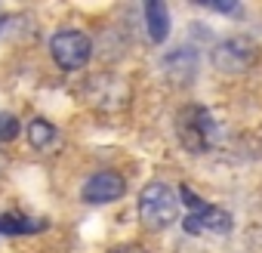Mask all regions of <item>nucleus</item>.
<instances>
[{
	"mask_svg": "<svg viewBox=\"0 0 262 253\" xmlns=\"http://www.w3.org/2000/svg\"><path fill=\"white\" fill-rule=\"evenodd\" d=\"M185 231L188 235H228L231 231V216L219 207H210V204H201L198 210H191L185 216Z\"/></svg>",
	"mask_w": 262,
	"mask_h": 253,
	"instance_id": "6",
	"label": "nucleus"
},
{
	"mask_svg": "<svg viewBox=\"0 0 262 253\" xmlns=\"http://www.w3.org/2000/svg\"><path fill=\"white\" fill-rule=\"evenodd\" d=\"M108 253H142V247H139V244H117V247H111Z\"/></svg>",
	"mask_w": 262,
	"mask_h": 253,
	"instance_id": "12",
	"label": "nucleus"
},
{
	"mask_svg": "<svg viewBox=\"0 0 262 253\" xmlns=\"http://www.w3.org/2000/svg\"><path fill=\"white\" fill-rule=\"evenodd\" d=\"M256 59V44L247 37H228L213 50V65L222 74H241L253 65Z\"/></svg>",
	"mask_w": 262,
	"mask_h": 253,
	"instance_id": "4",
	"label": "nucleus"
},
{
	"mask_svg": "<svg viewBox=\"0 0 262 253\" xmlns=\"http://www.w3.org/2000/svg\"><path fill=\"white\" fill-rule=\"evenodd\" d=\"M43 225H47L43 219H25V216H13V213L0 216V231L4 235H28V231H40Z\"/></svg>",
	"mask_w": 262,
	"mask_h": 253,
	"instance_id": "9",
	"label": "nucleus"
},
{
	"mask_svg": "<svg viewBox=\"0 0 262 253\" xmlns=\"http://www.w3.org/2000/svg\"><path fill=\"white\" fill-rule=\"evenodd\" d=\"M210 10H219V13H237V4H210Z\"/></svg>",
	"mask_w": 262,
	"mask_h": 253,
	"instance_id": "13",
	"label": "nucleus"
},
{
	"mask_svg": "<svg viewBox=\"0 0 262 253\" xmlns=\"http://www.w3.org/2000/svg\"><path fill=\"white\" fill-rule=\"evenodd\" d=\"M145 25H148V37L155 44H164L167 34H170V13H167V4L161 0H151L145 7Z\"/></svg>",
	"mask_w": 262,
	"mask_h": 253,
	"instance_id": "8",
	"label": "nucleus"
},
{
	"mask_svg": "<svg viewBox=\"0 0 262 253\" xmlns=\"http://www.w3.org/2000/svg\"><path fill=\"white\" fill-rule=\"evenodd\" d=\"M0 170H4V158H0Z\"/></svg>",
	"mask_w": 262,
	"mask_h": 253,
	"instance_id": "14",
	"label": "nucleus"
},
{
	"mask_svg": "<svg viewBox=\"0 0 262 253\" xmlns=\"http://www.w3.org/2000/svg\"><path fill=\"white\" fill-rule=\"evenodd\" d=\"M179 213V192H173L167 182H151L142 188L139 195V219L148 228H167L170 222H176Z\"/></svg>",
	"mask_w": 262,
	"mask_h": 253,
	"instance_id": "1",
	"label": "nucleus"
},
{
	"mask_svg": "<svg viewBox=\"0 0 262 253\" xmlns=\"http://www.w3.org/2000/svg\"><path fill=\"white\" fill-rule=\"evenodd\" d=\"M123 192H126V182H123L120 173H114V170H99V173H93V176L86 179V185H83V201H86V204H111V201L123 198Z\"/></svg>",
	"mask_w": 262,
	"mask_h": 253,
	"instance_id": "5",
	"label": "nucleus"
},
{
	"mask_svg": "<svg viewBox=\"0 0 262 253\" xmlns=\"http://www.w3.org/2000/svg\"><path fill=\"white\" fill-rule=\"evenodd\" d=\"M50 53H53V59H56L59 68L77 71V68H83V65L90 62L93 44H90V37L80 34V31H59V34H53V40H50Z\"/></svg>",
	"mask_w": 262,
	"mask_h": 253,
	"instance_id": "2",
	"label": "nucleus"
},
{
	"mask_svg": "<svg viewBox=\"0 0 262 253\" xmlns=\"http://www.w3.org/2000/svg\"><path fill=\"white\" fill-rule=\"evenodd\" d=\"M164 68H167V74H170V80L173 83H191V77H194V71H198V56H194V50H188V47H179L176 53H170L167 59H164Z\"/></svg>",
	"mask_w": 262,
	"mask_h": 253,
	"instance_id": "7",
	"label": "nucleus"
},
{
	"mask_svg": "<svg viewBox=\"0 0 262 253\" xmlns=\"http://www.w3.org/2000/svg\"><path fill=\"white\" fill-rule=\"evenodd\" d=\"M19 136V120L16 114H0V142H10Z\"/></svg>",
	"mask_w": 262,
	"mask_h": 253,
	"instance_id": "11",
	"label": "nucleus"
},
{
	"mask_svg": "<svg viewBox=\"0 0 262 253\" xmlns=\"http://www.w3.org/2000/svg\"><path fill=\"white\" fill-rule=\"evenodd\" d=\"M179 139L188 152H207L213 145V117L207 114V108L191 105L179 114Z\"/></svg>",
	"mask_w": 262,
	"mask_h": 253,
	"instance_id": "3",
	"label": "nucleus"
},
{
	"mask_svg": "<svg viewBox=\"0 0 262 253\" xmlns=\"http://www.w3.org/2000/svg\"><path fill=\"white\" fill-rule=\"evenodd\" d=\"M0 25H4V19H0Z\"/></svg>",
	"mask_w": 262,
	"mask_h": 253,
	"instance_id": "15",
	"label": "nucleus"
},
{
	"mask_svg": "<svg viewBox=\"0 0 262 253\" xmlns=\"http://www.w3.org/2000/svg\"><path fill=\"white\" fill-rule=\"evenodd\" d=\"M53 139H56V130H53V123H47L43 117H37V120L28 123V142L34 149H47Z\"/></svg>",
	"mask_w": 262,
	"mask_h": 253,
	"instance_id": "10",
	"label": "nucleus"
}]
</instances>
